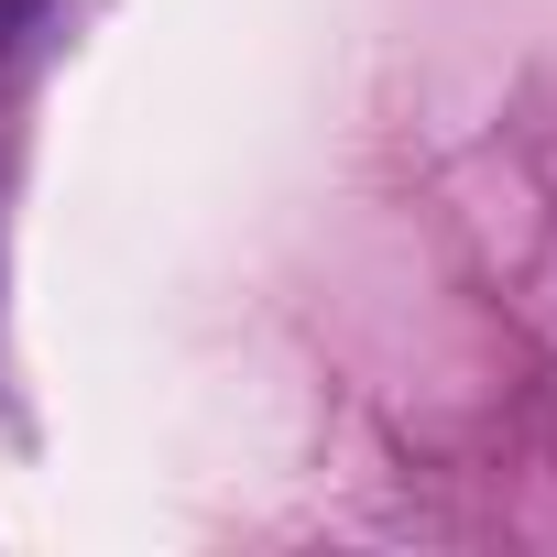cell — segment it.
Returning <instances> with one entry per match:
<instances>
[{
  "instance_id": "6da1fadb",
  "label": "cell",
  "mask_w": 557,
  "mask_h": 557,
  "mask_svg": "<svg viewBox=\"0 0 557 557\" xmlns=\"http://www.w3.org/2000/svg\"><path fill=\"white\" fill-rule=\"evenodd\" d=\"M55 45V0H0V88H23Z\"/></svg>"
}]
</instances>
